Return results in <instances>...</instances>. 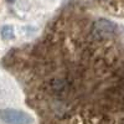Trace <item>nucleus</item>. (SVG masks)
I'll return each instance as SVG.
<instances>
[{"label":"nucleus","instance_id":"obj_1","mask_svg":"<svg viewBox=\"0 0 124 124\" xmlns=\"http://www.w3.org/2000/svg\"><path fill=\"white\" fill-rule=\"evenodd\" d=\"M0 117L8 124H31L34 122L31 116L19 109H3Z\"/></svg>","mask_w":124,"mask_h":124},{"label":"nucleus","instance_id":"obj_2","mask_svg":"<svg viewBox=\"0 0 124 124\" xmlns=\"http://www.w3.org/2000/svg\"><path fill=\"white\" fill-rule=\"evenodd\" d=\"M8 1H9V3H14V1H15V0H8Z\"/></svg>","mask_w":124,"mask_h":124}]
</instances>
